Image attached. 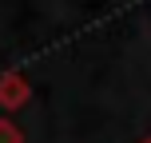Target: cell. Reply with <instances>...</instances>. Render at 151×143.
<instances>
[]
</instances>
